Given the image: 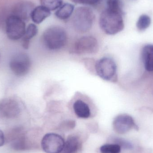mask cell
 <instances>
[{"label":"cell","mask_w":153,"mask_h":153,"mask_svg":"<svg viewBox=\"0 0 153 153\" xmlns=\"http://www.w3.org/2000/svg\"><path fill=\"white\" fill-rule=\"evenodd\" d=\"M9 65L11 71L15 75L24 76L28 73L30 70L31 61L27 54L18 53L11 58Z\"/></svg>","instance_id":"cell-6"},{"label":"cell","mask_w":153,"mask_h":153,"mask_svg":"<svg viewBox=\"0 0 153 153\" xmlns=\"http://www.w3.org/2000/svg\"><path fill=\"white\" fill-rule=\"evenodd\" d=\"M142 56L146 70L153 72V45H146L143 48Z\"/></svg>","instance_id":"cell-13"},{"label":"cell","mask_w":153,"mask_h":153,"mask_svg":"<svg viewBox=\"0 0 153 153\" xmlns=\"http://www.w3.org/2000/svg\"><path fill=\"white\" fill-rule=\"evenodd\" d=\"M107 8L124 13L123 3L121 0H108L107 1Z\"/></svg>","instance_id":"cell-21"},{"label":"cell","mask_w":153,"mask_h":153,"mask_svg":"<svg viewBox=\"0 0 153 153\" xmlns=\"http://www.w3.org/2000/svg\"><path fill=\"white\" fill-rule=\"evenodd\" d=\"M71 1L75 3L79 4V0H71Z\"/></svg>","instance_id":"cell-25"},{"label":"cell","mask_w":153,"mask_h":153,"mask_svg":"<svg viewBox=\"0 0 153 153\" xmlns=\"http://www.w3.org/2000/svg\"><path fill=\"white\" fill-rule=\"evenodd\" d=\"M113 129L119 134H125L133 128L138 129L133 118L130 115L122 114L114 118L112 123Z\"/></svg>","instance_id":"cell-10"},{"label":"cell","mask_w":153,"mask_h":153,"mask_svg":"<svg viewBox=\"0 0 153 153\" xmlns=\"http://www.w3.org/2000/svg\"><path fill=\"white\" fill-rule=\"evenodd\" d=\"M74 11V6L70 3L62 4L59 9H57L55 14L56 17L62 20H66L73 14Z\"/></svg>","instance_id":"cell-16"},{"label":"cell","mask_w":153,"mask_h":153,"mask_svg":"<svg viewBox=\"0 0 153 153\" xmlns=\"http://www.w3.org/2000/svg\"><path fill=\"white\" fill-rule=\"evenodd\" d=\"M123 14L106 8L101 13L99 21L102 30L108 35H116L122 31L125 27Z\"/></svg>","instance_id":"cell-1"},{"label":"cell","mask_w":153,"mask_h":153,"mask_svg":"<svg viewBox=\"0 0 153 153\" xmlns=\"http://www.w3.org/2000/svg\"><path fill=\"white\" fill-rule=\"evenodd\" d=\"M113 139L114 140L115 143L119 145L121 148L125 149H131L133 148V145L125 139L119 137H115Z\"/></svg>","instance_id":"cell-22"},{"label":"cell","mask_w":153,"mask_h":153,"mask_svg":"<svg viewBox=\"0 0 153 153\" xmlns=\"http://www.w3.org/2000/svg\"><path fill=\"white\" fill-rule=\"evenodd\" d=\"M64 144L62 137L54 133L46 134L41 141L42 149L46 153H61Z\"/></svg>","instance_id":"cell-8"},{"label":"cell","mask_w":153,"mask_h":153,"mask_svg":"<svg viewBox=\"0 0 153 153\" xmlns=\"http://www.w3.org/2000/svg\"><path fill=\"white\" fill-rule=\"evenodd\" d=\"M94 19L95 15L91 9L86 6L77 7L73 16L74 28L79 33H85L91 28Z\"/></svg>","instance_id":"cell-3"},{"label":"cell","mask_w":153,"mask_h":153,"mask_svg":"<svg viewBox=\"0 0 153 153\" xmlns=\"http://www.w3.org/2000/svg\"><path fill=\"white\" fill-rule=\"evenodd\" d=\"M99 1H100V0H99Z\"/></svg>","instance_id":"cell-26"},{"label":"cell","mask_w":153,"mask_h":153,"mask_svg":"<svg viewBox=\"0 0 153 153\" xmlns=\"http://www.w3.org/2000/svg\"><path fill=\"white\" fill-rule=\"evenodd\" d=\"M99 49L98 41L92 36H84L78 39L72 48L71 52L76 54H93Z\"/></svg>","instance_id":"cell-7"},{"label":"cell","mask_w":153,"mask_h":153,"mask_svg":"<svg viewBox=\"0 0 153 153\" xmlns=\"http://www.w3.org/2000/svg\"><path fill=\"white\" fill-rule=\"evenodd\" d=\"M20 112V105L15 99L6 98L0 100V118H15L19 116Z\"/></svg>","instance_id":"cell-9"},{"label":"cell","mask_w":153,"mask_h":153,"mask_svg":"<svg viewBox=\"0 0 153 153\" xmlns=\"http://www.w3.org/2000/svg\"><path fill=\"white\" fill-rule=\"evenodd\" d=\"M43 43L48 50H59L64 47L68 40L65 30L60 26H52L47 29L42 36Z\"/></svg>","instance_id":"cell-2"},{"label":"cell","mask_w":153,"mask_h":153,"mask_svg":"<svg viewBox=\"0 0 153 153\" xmlns=\"http://www.w3.org/2000/svg\"><path fill=\"white\" fill-rule=\"evenodd\" d=\"M5 142L4 134L2 130L0 129V147L4 145Z\"/></svg>","instance_id":"cell-24"},{"label":"cell","mask_w":153,"mask_h":153,"mask_svg":"<svg viewBox=\"0 0 153 153\" xmlns=\"http://www.w3.org/2000/svg\"><path fill=\"white\" fill-rule=\"evenodd\" d=\"M34 8V4L31 2H21L16 5L13 10V14L19 17L24 21H27L30 18L31 13Z\"/></svg>","instance_id":"cell-11"},{"label":"cell","mask_w":153,"mask_h":153,"mask_svg":"<svg viewBox=\"0 0 153 153\" xmlns=\"http://www.w3.org/2000/svg\"><path fill=\"white\" fill-rule=\"evenodd\" d=\"M152 20L151 17L146 14H143L139 17L136 26L139 31H144L148 28L151 24Z\"/></svg>","instance_id":"cell-18"},{"label":"cell","mask_w":153,"mask_h":153,"mask_svg":"<svg viewBox=\"0 0 153 153\" xmlns=\"http://www.w3.org/2000/svg\"><path fill=\"white\" fill-rule=\"evenodd\" d=\"M6 33L11 40H17L23 37L26 31L25 21L19 17L13 15L7 18L5 23Z\"/></svg>","instance_id":"cell-5"},{"label":"cell","mask_w":153,"mask_h":153,"mask_svg":"<svg viewBox=\"0 0 153 153\" xmlns=\"http://www.w3.org/2000/svg\"><path fill=\"white\" fill-rule=\"evenodd\" d=\"M95 68L97 75L103 80L112 82L117 81V65L112 58H101L96 62Z\"/></svg>","instance_id":"cell-4"},{"label":"cell","mask_w":153,"mask_h":153,"mask_svg":"<svg viewBox=\"0 0 153 153\" xmlns=\"http://www.w3.org/2000/svg\"><path fill=\"white\" fill-rule=\"evenodd\" d=\"M51 15V11L43 5L35 7L31 13L30 18L36 24H40Z\"/></svg>","instance_id":"cell-14"},{"label":"cell","mask_w":153,"mask_h":153,"mask_svg":"<svg viewBox=\"0 0 153 153\" xmlns=\"http://www.w3.org/2000/svg\"><path fill=\"white\" fill-rule=\"evenodd\" d=\"M41 5L50 11L55 10L63 4V0H40Z\"/></svg>","instance_id":"cell-19"},{"label":"cell","mask_w":153,"mask_h":153,"mask_svg":"<svg viewBox=\"0 0 153 153\" xmlns=\"http://www.w3.org/2000/svg\"><path fill=\"white\" fill-rule=\"evenodd\" d=\"M101 153H120L121 147L117 144H107L104 145L100 149Z\"/></svg>","instance_id":"cell-20"},{"label":"cell","mask_w":153,"mask_h":153,"mask_svg":"<svg viewBox=\"0 0 153 153\" xmlns=\"http://www.w3.org/2000/svg\"><path fill=\"white\" fill-rule=\"evenodd\" d=\"M38 32L37 27L33 23H30L26 28L25 34L22 37V45L23 48L28 49L30 39L36 36Z\"/></svg>","instance_id":"cell-17"},{"label":"cell","mask_w":153,"mask_h":153,"mask_svg":"<svg viewBox=\"0 0 153 153\" xmlns=\"http://www.w3.org/2000/svg\"><path fill=\"white\" fill-rule=\"evenodd\" d=\"M99 1V0H79V4L92 5L96 4Z\"/></svg>","instance_id":"cell-23"},{"label":"cell","mask_w":153,"mask_h":153,"mask_svg":"<svg viewBox=\"0 0 153 153\" xmlns=\"http://www.w3.org/2000/svg\"><path fill=\"white\" fill-rule=\"evenodd\" d=\"M82 148V143L78 137L71 135L65 142L63 149L61 153H79Z\"/></svg>","instance_id":"cell-12"},{"label":"cell","mask_w":153,"mask_h":153,"mask_svg":"<svg viewBox=\"0 0 153 153\" xmlns=\"http://www.w3.org/2000/svg\"><path fill=\"white\" fill-rule=\"evenodd\" d=\"M73 108L75 114L78 117L86 119L91 116L90 107L82 100H77L74 102Z\"/></svg>","instance_id":"cell-15"}]
</instances>
